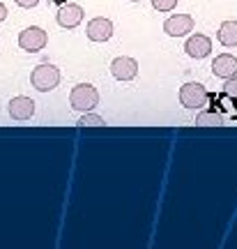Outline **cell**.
I'll use <instances>...</instances> for the list:
<instances>
[{
    "instance_id": "19",
    "label": "cell",
    "mask_w": 237,
    "mask_h": 249,
    "mask_svg": "<svg viewBox=\"0 0 237 249\" xmlns=\"http://www.w3.org/2000/svg\"><path fill=\"white\" fill-rule=\"evenodd\" d=\"M134 2H138V0H134Z\"/></svg>"
},
{
    "instance_id": "8",
    "label": "cell",
    "mask_w": 237,
    "mask_h": 249,
    "mask_svg": "<svg viewBox=\"0 0 237 249\" xmlns=\"http://www.w3.org/2000/svg\"><path fill=\"white\" fill-rule=\"evenodd\" d=\"M193 30V18L189 14H173L164 21V33L170 37H185Z\"/></svg>"
},
{
    "instance_id": "12",
    "label": "cell",
    "mask_w": 237,
    "mask_h": 249,
    "mask_svg": "<svg viewBox=\"0 0 237 249\" xmlns=\"http://www.w3.org/2000/svg\"><path fill=\"white\" fill-rule=\"evenodd\" d=\"M217 37H219L221 44L228 46V49L237 46V21H223L219 28V33H217Z\"/></svg>"
},
{
    "instance_id": "7",
    "label": "cell",
    "mask_w": 237,
    "mask_h": 249,
    "mask_svg": "<svg viewBox=\"0 0 237 249\" xmlns=\"http://www.w3.org/2000/svg\"><path fill=\"white\" fill-rule=\"evenodd\" d=\"M111 74L118 81H134L138 74V62L129 58V55H120L111 62Z\"/></svg>"
},
{
    "instance_id": "3",
    "label": "cell",
    "mask_w": 237,
    "mask_h": 249,
    "mask_svg": "<svg viewBox=\"0 0 237 249\" xmlns=\"http://www.w3.org/2000/svg\"><path fill=\"white\" fill-rule=\"evenodd\" d=\"M207 99H210V92L205 90V86L196 83V81H189L180 88V102L186 108H203L207 104Z\"/></svg>"
},
{
    "instance_id": "1",
    "label": "cell",
    "mask_w": 237,
    "mask_h": 249,
    "mask_svg": "<svg viewBox=\"0 0 237 249\" xmlns=\"http://www.w3.org/2000/svg\"><path fill=\"white\" fill-rule=\"evenodd\" d=\"M30 83H33V88L39 90V92H51V90L58 88V83H60V70L51 65V62H42V65H37L33 74H30Z\"/></svg>"
},
{
    "instance_id": "17",
    "label": "cell",
    "mask_w": 237,
    "mask_h": 249,
    "mask_svg": "<svg viewBox=\"0 0 237 249\" xmlns=\"http://www.w3.org/2000/svg\"><path fill=\"white\" fill-rule=\"evenodd\" d=\"M18 7H23V9H33V7H37L39 5V0H14Z\"/></svg>"
},
{
    "instance_id": "13",
    "label": "cell",
    "mask_w": 237,
    "mask_h": 249,
    "mask_svg": "<svg viewBox=\"0 0 237 249\" xmlns=\"http://www.w3.org/2000/svg\"><path fill=\"white\" fill-rule=\"evenodd\" d=\"M196 124H223V116L217 113L214 108L212 111H203L196 116Z\"/></svg>"
},
{
    "instance_id": "14",
    "label": "cell",
    "mask_w": 237,
    "mask_h": 249,
    "mask_svg": "<svg viewBox=\"0 0 237 249\" xmlns=\"http://www.w3.org/2000/svg\"><path fill=\"white\" fill-rule=\"evenodd\" d=\"M76 124L85 127V124H106V123H104V118H102V116H97V113H92V111H85Z\"/></svg>"
},
{
    "instance_id": "10",
    "label": "cell",
    "mask_w": 237,
    "mask_h": 249,
    "mask_svg": "<svg viewBox=\"0 0 237 249\" xmlns=\"http://www.w3.org/2000/svg\"><path fill=\"white\" fill-rule=\"evenodd\" d=\"M9 116L14 118V120H30V118L35 116V102L30 97H23V95H18V97L9 99Z\"/></svg>"
},
{
    "instance_id": "9",
    "label": "cell",
    "mask_w": 237,
    "mask_h": 249,
    "mask_svg": "<svg viewBox=\"0 0 237 249\" xmlns=\"http://www.w3.org/2000/svg\"><path fill=\"white\" fill-rule=\"evenodd\" d=\"M185 51L189 58H196V60H203V58H207L212 51V39L207 35H201V33H196L186 39L185 44Z\"/></svg>"
},
{
    "instance_id": "11",
    "label": "cell",
    "mask_w": 237,
    "mask_h": 249,
    "mask_svg": "<svg viewBox=\"0 0 237 249\" xmlns=\"http://www.w3.org/2000/svg\"><path fill=\"white\" fill-rule=\"evenodd\" d=\"M212 74L214 76H219V79H230V76H235L237 74V58L230 53H221L214 58L212 62Z\"/></svg>"
},
{
    "instance_id": "15",
    "label": "cell",
    "mask_w": 237,
    "mask_h": 249,
    "mask_svg": "<svg viewBox=\"0 0 237 249\" xmlns=\"http://www.w3.org/2000/svg\"><path fill=\"white\" fill-rule=\"evenodd\" d=\"M177 5V0H152V7L157 12H173Z\"/></svg>"
},
{
    "instance_id": "2",
    "label": "cell",
    "mask_w": 237,
    "mask_h": 249,
    "mask_svg": "<svg viewBox=\"0 0 237 249\" xmlns=\"http://www.w3.org/2000/svg\"><path fill=\"white\" fill-rule=\"evenodd\" d=\"M69 104L74 111H81V113L95 111V107L99 104V92L90 83H79V86H74V90H71Z\"/></svg>"
},
{
    "instance_id": "4",
    "label": "cell",
    "mask_w": 237,
    "mask_h": 249,
    "mask_svg": "<svg viewBox=\"0 0 237 249\" xmlns=\"http://www.w3.org/2000/svg\"><path fill=\"white\" fill-rule=\"evenodd\" d=\"M49 42V35H46L44 28H37V26H30L26 28L21 35H18V46L23 49V51H30V53H37V51H42Z\"/></svg>"
},
{
    "instance_id": "5",
    "label": "cell",
    "mask_w": 237,
    "mask_h": 249,
    "mask_svg": "<svg viewBox=\"0 0 237 249\" xmlns=\"http://www.w3.org/2000/svg\"><path fill=\"white\" fill-rule=\"evenodd\" d=\"M85 17V12L81 5L76 2H67V5H62L58 9V14H55V21H58V26L60 28H67V30H74V28L81 26V21Z\"/></svg>"
},
{
    "instance_id": "18",
    "label": "cell",
    "mask_w": 237,
    "mask_h": 249,
    "mask_svg": "<svg viewBox=\"0 0 237 249\" xmlns=\"http://www.w3.org/2000/svg\"><path fill=\"white\" fill-rule=\"evenodd\" d=\"M5 18H7V7H5V5L0 2V23H2Z\"/></svg>"
},
{
    "instance_id": "16",
    "label": "cell",
    "mask_w": 237,
    "mask_h": 249,
    "mask_svg": "<svg viewBox=\"0 0 237 249\" xmlns=\"http://www.w3.org/2000/svg\"><path fill=\"white\" fill-rule=\"evenodd\" d=\"M223 95L237 99V74L230 76V79H226V83H223Z\"/></svg>"
},
{
    "instance_id": "6",
    "label": "cell",
    "mask_w": 237,
    "mask_h": 249,
    "mask_svg": "<svg viewBox=\"0 0 237 249\" xmlns=\"http://www.w3.org/2000/svg\"><path fill=\"white\" fill-rule=\"evenodd\" d=\"M85 35H88L90 42H108L113 37V23H111V18L97 17L92 21H88Z\"/></svg>"
}]
</instances>
